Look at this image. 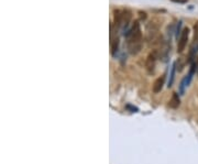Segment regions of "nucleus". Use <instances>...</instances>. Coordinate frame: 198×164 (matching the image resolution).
Returning <instances> with one entry per match:
<instances>
[{
    "instance_id": "12",
    "label": "nucleus",
    "mask_w": 198,
    "mask_h": 164,
    "mask_svg": "<svg viewBox=\"0 0 198 164\" xmlns=\"http://www.w3.org/2000/svg\"><path fill=\"white\" fill-rule=\"evenodd\" d=\"M139 16H140L141 20H145V19H147V13L143 11H139Z\"/></svg>"
},
{
    "instance_id": "13",
    "label": "nucleus",
    "mask_w": 198,
    "mask_h": 164,
    "mask_svg": "<svg viewBox=\"0 0 198 164\" xmlns=\"http://www.w3.org/2000/svg\"><path fill=\"white\" fill-rule=\"evenodd\" d=\"M181 26H182V21H179V22H178V26H177V30H176V37H178V33H182Z\"/></svg>"
},
{
    "instance_id": "14",
    "label": "nucleus",
    "mask_w": 198,
    "mask_h": 164,
    "mask_svg": "<svg viewBox=\"0 0 198 164\" xmlns=\"http://www.w3.org/2000/svg\"><path fill=\"white\" fill-rule=\"evenodd\" d=\"M171 1L175 3H186L188 0H171Z\"/></svg>"
},
{
    "instance_id": "1",
    "label": "nucleus",
    "mask_w": 198,
    "mask_h": 164,
    "mask_svg": "<svg viewBox=\"0 0 198 164\" xmlns=\"http://www.w3.org/2000/svg\"><path fill=\"white\" fill-rule=\"evenodd\" d=\"M127 37V45L131 54H138L142 49V32L140 29L139 20H135L128 31L124 33Z\"/></svg>"
},
{
    "instance_id": "3",
    "label": "nucleus",
    "mask_w": 198,
    "mask_h": 164,
    "mask_svg": "<svg viewBox=\"0 0 198 164\" xmlns=\"http://www.w3.org/2000/svg\"><path fill=\"white\" fill-rule=\"evenodd\" d=\"M188 37H189V29L188 28H185V29L182 31L181 37L178 39V43H177V52L182 53L185 50V46L187 45V41H188Z\"/></svg>"
},
{
    "instance_id": "7",
    "label": "nucleus",
    "mask_w": 198,
    "mask_h": 164,
    "mask_svg": "<svg viewBox=\"0 0 198 164\" xmlns=\"http://www.w3.org/2000/svg\"><path fill=\"white\" fill-rule=\"evenodd\" d=\"M132 19V15L131 11L129 10H123V17H122V23H121V28L124 29V28H128L130 21Z\"/></svg>"
},
{
    "instance_id": "5",
    "label": "nucleus",
    "mask_w": 198,
    "mask_h": 164,
    "mask_svg": "<svg viewBox=\"0 0 198 164\" xmlns=\"http://www.w3.org/2000/svg\"><path fill=\"white\" fill-rule=\"evenodd\" d=\"M165 77H166V75H163V76L158 77V79L154 82V84H153V92H154L155 94H158V92H160L162 90L164 82H165Z\"/></svg>"
},
{
    "instance_id": "4",
    "label": "nucleus",
    "mask_w": 198,
    "mask_h": 164,
    "mask_svg": "<svg viewBox=\"0 0 198 164\" xmlns=\"http://www.w3.org/2000/svg\"><path fill=\"white\" fill-rule=\"evenodd\" d=\"M158 26H155L154 22H150L147 26V40L152 41L155 39V35L158 33Z\"/></svg>"
},
{
    "instance_id": "10",
    "label": "nucleus",
    "mask_w": 198,
    "mask_h": 164,
    "mask_svg": "<svg viewBox=\"0 0 198 164\" xmlns=\"http://www.w3.org/2000/svg\"><path fill=\"white\" fill-rule=\"evenodd\" d=\"M175 71H176V62L172 65V69H171V74H169V79H168V85L167 86L171 87L174 83V78H175Z\"/></svg>"
},
{
    "instance_id": "11",
    "label": "nucleus",
    "mask_w": 198,
    "mask_h": 164,
    "mask_svg": "<svg viewBox=\"0 0 198 164\" xmlns=\"http://www.w3.org/2000/svg\"><path fill=\"white\" fill-rule=\"evenodd\" d=\"M194 41H198V22L194 26Z\"/></svg>"
},
{
    "instance_id": "9",
    "label": "nucleus",
    "mask_w": 198,
    "mask_h": 164,
    "mask_svg": "<svg viewBox=\"0 0 198 164\" xmlns=\"http://www.w3.org/2000/svg\"><path fill=\"white\" fill-rule=\"evenodd\" d=\"M119 49V37H116L115 39H111V54L112 56H116Z\"/></svg>"
},
{
    "instance_id": "2",
    "label": "nucleus",
    "mask_w": 198,
    "mask_h": 164,
    "mask_svg": "<svg viewBox=\"0 0 198 164\" xmlns=\"http://www.w3.org/2000/svg\"><path fill=\"white\" fill-rule=\"evenodd\" d=\"M158 50H154L153 52H151L149 54L147 58V62H145V67H147V71L149 72V74H153L154 73V68H155V63H156V60L158 58Z\"/></svg>"
},
{
    "instance_id": "8",
    "label": "nucleus",
    "mask_w": 198,
    "mask_h": 164,
    "mask_svg": "<svg viewBox=\"0 0 198 164\" xmlns=\"http://www.w3.org/2000/svg\"><path fill=\"white\" fill-rule=\"evenodd\" d=\"M179 103H181L179 97H178V95L176 94V92H174L172 98H171V100H169V107L173 108V109H176V108L179 106Z\"/></svg>"
},
{
    "instance_id": "6",
    "label": "nucleus",
    "mask_w": 198,
    "mask_h": 164,
    "mask_svg": "<svg viewBox=\"0 0 198 164\" xmlns=\"http://www.w3.org/2000/svg\"><path fill=\"white\" fill-rule=\"evenodd\" d=\"M122 17H123V10L117 9L113 11V18H115V26L117 28H121V23H122Z\"/></svg>"
}]
</instances>
